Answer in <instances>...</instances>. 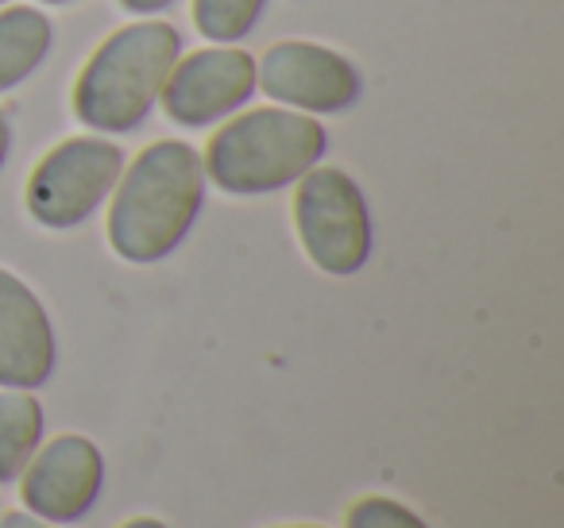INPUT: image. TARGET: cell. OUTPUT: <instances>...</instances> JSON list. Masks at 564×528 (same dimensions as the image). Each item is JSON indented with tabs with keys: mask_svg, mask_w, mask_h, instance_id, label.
Instances as JSON below:
<instances>
[{
	"mask_svg": "<svg viewBox=\"0 0 564 528\" xmlns=\"http://www.w3.org/2000/svg\"><path fill=\"white\" fill-rule=\"evenodd\" d=\"M205 201V166L189 143H151L120 174L109 209V243L124 263H159L194 228Z\"/></svg>",
	"mask_w": 564,
	"mask_h": 528,
	"instance_id": "1",
	"label": "cell"
},
{
	"mask_svg": "<svg viewBox=\"0 0 564 528\" xmlns=\"http://www.w3.org/2000/svg\"><path fill=\"white\" fill-rule=\"evenodd\" d=\"M182 40L171 24H132L101 43L74 89V109L97 132H132L163 94Z\"/></svg>",
	"mask_w": 564,
	"mask_h": 528,
	"instance_id": "2",
	"label": "cell"
},
{
	"mask_svg": "<svg viewBox=\"0 0 564 528\" xmlns=\"http://www.w3.org/2000/svg\"><path fill=\"white\" fill-rule=\"evenodd\" d=\"M329 135L314 117L286 109H256L228 120L205 151V174L225 194H271L322 163Z\"/></svg>",
	"mask_w": 564,
	"mask_h": 528,
	"instance_id": "3",
	"label": "cell"
},
{
	"mask_svg": "<svg viewBox=\"0 0 564 528\" xmlns=\"http://www.w3.org/2000/svg\"><path fill=\"white\" fill-rule=\"evenodd\" d=\"M294 224L310 263L325 274H356L371 255V212L345 170L314 166L299 178Z\"/></svg>",
	"mask_w": 564,
	"mask_h": 528,
	"instance_id": "4",
	"label": "cell"
},
{
	"mask_svg": "<svg viewBox=\"0 0 564 528\" xmlns=\"http://www.w3.org/2000/svg\"><path fill=\"white\" fill-rule=\"evenodd\" d=\"M120 174H124V155L117 143L94 140V135L66 140L32 170L28 212L55 232L78 228L117 189Z\"/></svg>",
	"mask_w": 564,
	"mask_h": 528,
	"instance_id": "5",
	"label": "cell"
},
{
	"mask_svg": "<svg viewBox=\"0 0 564 528\" xmlns=\"http://www.w3.org/2000/svg\"><path fill=\"white\" fill-rule=\"evenodd\" d=\"M20 502L51 525H74L97 505L105 486L101 448L86 436H58L40 443L20 471Z\"/></svg>",
	"mask_w": 564,
	"mask_h": 528,
	"instance_id": "6",
	"label": "cell"
},
{
	"mask_svg": "<svg viewBox=\"0 0 564 528\" xmlns=\"http://www.w3.org/2000/svg\"><path fill=\"white\" fill-rule=\"evenodd\" d=\"M259 89L302 112H345L360 97V74L317 43H279L259 63Z\"/></svg>",
	"mask_w": 564,
	"mask_h": 528,
	"instance_id": "7",
	"label": "cell"
},
{
	"mask_svg": "<svg viewBox=\"0 0 564 528\" xmlns=\"http://www.w3.org/2000/svg\"><path fill=\"white\" fill-rule=\"evenodd\" d=\"M256 94V63L248 51H197V55L174 63L163 86L166 117L186 128H202L228 117Z\"/></svg>",
	"mask_w": 564,
	"mask_h": 528,
	"instance_id": "8",
	"label": "cell"
},
{
	"mask_svg": "<svg viewBox=\"0 0 564 528\" xmlns=\"http://www.w3.org/2000/svg\"><path fill=\"white\" fill-rule=\"evenodd\" d=\"M55 371V332L40 297L0 271V386L35 389Z\"/></svg>",
	"mask_w": 564,
	"mask_h": 528,
	"instance_id": "9",
	"label": "cell"
},
{
	"mask_svg": "<svg viewBox=\"0 0 564 528\" xmlns=\"http://www.w3.org/2000/svg\"><path fill=\"white\" fill-rule=\"evenodd\" d=\"M51 51V20L35 9L0 12V94L40 70Z\"/></svg>",
	"mask_w": 564,
	"mask_h": 528,
	"instance_id": "10",
	"label": "cell"
},
{
	"mask_svg": "<svg viewBox=\"0 0 564 528\" xmlns=\"http://www.w3.org/2000/svg\"><path fill=\"white\" fill-rule=\"evenodd\" d=\"M43 443V405L32 389H0V482H17Z\"/></svg>",
	"mask_w": 564,
	"mask_h": 528,
	"instance_id": "11",
	"label": "cell"
},
{
	"mask_svg": "<svg viewBox=\"0 0 564 528\" xmlns=\"http://www.w3.org/2000/svg\"><path fill=\"white\" fill-rule=\"evenodd\" d=\"M267 0H194V24L205 40L232 43L251 32Z\"/></svg>",
	"mask_w": 564,
	"mask_h": 528,
	"instance_id": "12",
	"label": "cell"
},
{
	"mask_svg": "<svg viewBox=\"0 0 564 528\" xmlns=\"http://www.w3.org/2000/svg\"><path fill=\"white\" fill-rule=\"evenodd\" d=\"M345 528H430L414 509H406L394 497H360V502L348 509Z\"/></svg>",
	"mask_w": 564,
	"mask_h": 528,
	"instance_id": "13",
	"label": "cell"
},
{
	"mask_svg": "<svg viewBox=\"0 0 564 528\" xmlns=\"http://www.w3.org/2000/svg\"><path fill=\"white\" fill-rule=\"evenodd\" d=\"M0 528H58V525L35 517V513H28V509H12V513H4V517H0Z\"/></svg>",
	"mask_w": 564,
	"mask_h": 528,
	"instance_id": "14",
	"label": "cell"
},
{
	"mask_svg": "<svg viewBox=\"0 0 564 528\" xmlns=\"http://www.w3.org/2000/svg\"><path fill=\"white\" fill-rule=\"evenodd\" d=\"M128 12H140V16H148V12H163L166 4H174V0H120Z\"/></svg>",
	"mask_w": 564,
	"mask_h": 528,
	"instance_id": "15",
	"label": "cell"
},
{
	"mask_svg": "<svg viewBox=\"0 0 564 528\" xmlns=\"http://www.w3.org/2000/svg\"><path fill=\"white\" fill-rule=\"evenodd\" d=\"M9 147H12V132H9V120L0 117V166L9 158Z\"/></svg>",
	"mask_w": 564,
	"mask_h": 528,
	"instance_id": "16",
	"label": "cell"
},
{
	"mask_svg": "<svg viewBox=\"0 0 564 528\" xmlns=\"http://www.w3.org/2000/svg\"><path fill=\"white\" fill-rule=\"evenodd\" d=\"M120 528H166L163 520H155V517H135V520H128V525H120Z\"/></svg>",
	"mask_w": 564,
	"mask_h": 528,
	"instance_id": "17",
	"label": "cell"
},
{
	"mask_svg": "<svg viewBox=\"0 0 564 528\" xmlns=\"http://www.w3.org/2000/svg\"><path fill=\"white\" fill-rule=\"evenodd\" d=\"M43 4H70V0H43Z\"/></svg>",
	"mask_w": 564,
	"mask_h": 528,
	"instance_id": "18",
	"label": "cell"
},
{
	"mask_svg": "<svg viewBox=\"0 0 564 528\" xmlns=\"http://www.w3.org/2000/svg\"><path fill=\"white\" fill-rule=\"evenodd\" d=\"M286 528H322V525H286Z\"/></svg>",
	"mask_w": 564,
	"mask_h": 528,
	"instance_id": "19",
	"label": "cell"
},
{
	"mask_svg": "<svg viewBox=\"0 0 564 528\" xmlns=\"http://www.w3.org/2000/svg\"><path fill=\"white\" fill-rule=\"evenodd\" d=\"M0 4H4V0H0Z\"/></svg>",
	"mask_w": 564,
	"mask_h": 528,
	"instance_id": "20",
	"label": "cell"
}]
</instances>
